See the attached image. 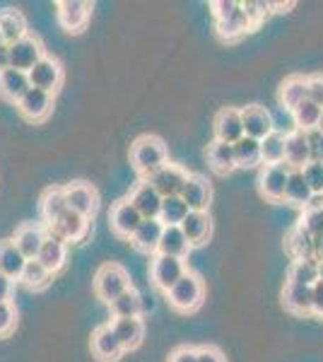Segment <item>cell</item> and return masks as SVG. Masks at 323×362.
Segmentation results:
<instances>
[{"label": "cell", "instance_id": "obj_46", "mask_svg": "<svg viewBox=\"0 0 323 362\" xmlns=\"http://www.w3.org/2000/svg\"><path fill=\"white\" fill-rule=\"evenodd\" d=\"M17 324V312L13 302H0V338L8 336Z\"/></svg>", "mask_w": 323, "mask_h": 362}, {"label": "cell", "instance_id": "obj_14", "mask_svg": "<svg viewBox=\"0 0 323 362\" xmlns=\"http://www.w3.org/2000/svg\"><path fill=\"white\" fill-rule=\"evenodd\" d=\"M244 138V121H242V112L239 109H222L220 114L215 116V140H222L227 145H234Z\"/></svg>", "mask_w": 323, "mask_h": 362}, {"label": "cell", "instance_id": "obj_44", "mask_svg": "<svg viewBox=\"0 0 323 362\" xmlns=\"http://www.w3.org/2000/svg\"><path fill=\"white\" fill-rule=\"evenodd\" d=\"M302 227L314 239H323V208L307 210V213H304V218H302Z\"/></svg>", "mask_w": 323, "mask_h": 362}, {"label": "cell", "instance_id": "obj_48", "mask_svg": "<svg viewBox=\"0 0 323 362\" xmlns=\"http://www.w3.org/2000/svg\"><path fill=\"white\" fill-rule=\"evenodd\" d=\"M307 143H309V153H311V162H323V133L319 128L314 131H307Z\"/></svg>", "mask_w": 323, "mask_h": 362}, {"label": "cell", "instance_id": "obj_42", "mask_svg": "<svg viewBox=\"0 0 323 362\" xmlns=\"http://www.w3.org/2000/svg\"><path fill=\"white\" fill-rule=\"evenodd\" d=\"M49 280H51V273L46 271V268L41 266L37 259H34V261H27L25 271H22V276H20V283H22V285H27L29 290H41V288H46V285H49Z\"/></svg>", "mask_w": 323, "mask_h": 362}, {"label": "cell", "instance_id": "obj_2", "mask_svg": "<svg viewBox=\"0 0 323 362\" xmlns=\"http://www.w3.org/2000/svg\"><path fill=\"white\" fill-rule=\"evenodd\" d=\"M131 290V278H128L126 268H121L119 264H104L95 276V293L99 300H104L107 305H111L114 300Z\"/></svg>", "mask_w": 323, "mask_h": 362}, {"label": "cell", "instance_id": "obj_33", "mask_svg": "<svg viewBox=\"0 0 323 362\" xmlns=\"http://www.w3.org/2000/svg\"><path fill=\"white\" fill-rule=\"evenodd\" d=\"M189 251H191V244H189V239H186L184 232H181L179 225L164 227V235H162V242H160V251H157V254L174 256V259H184Z\"/></svg>", "mask_w": 323, "mask_h": 362}, {"label": "cell", "instance_id": "obj_31", "mask_svg": "<svg viewBox=\"0 0 323 362\" xmlns=\"http://www.w3.org/2000/svg\"><path fill=\"white\" fill-rule=\"evenodd\" d=\"M27 266V259L15 247V242H0V273L13 280H20L22 271Z\"/></svg>", "mask_w": 323, "mask_h": 362}, {"label": "cell", "instance_id": "obj_5", "mask_svg": "<svg viewBox=\"0 0 323 362\" xmlns=\"http://www.w3.org/2000/svg\"><path fill=\"white\" fill-rule=\"evenodd\" d=\"M184 273H186L184 259H174V256H164V254H157L152 259V283H155V288L164 290V293H169L184 278Z\"/></svg>", "mask_w": 323, "mask_h": 362}, {"label": "cell", "instance_id": "obj_50", "mask_svg": "<svg viewBox=\"0 0 323 362\" xmlns=\"http://www.w3.org/2000/svg\"><path fill=\"white\" fill-rule=\"evenodd\" d=\"M198 362H227L220 348L215 346H201L198 348Z\"/></svg>", "mask_w": 323, "mask_h": 362}, {"label": "cell", "instance_id": "obj_24", "mask_svg": "<svg viewBox=\"0 0 323 362\" xmlns=\"http://www.w3.org/2000/svg\"><path fill=\"white\" fill-rule=\"evenodd\" d=\"M162 235H164V225L160 220H143L138 230H135V235L131 237V242L135 244V249L145 251V254H157Z\"/></svg>", "mask_w": 323, "mask_h": 362}, {"label": "cell", "instance_id": "obj_45", "mask_svg": "<svg viewBox=\"0 0 323 362\" xmlns=\"http://www.w3.org/2000/svg\"><path fill=\"white\" fill-rule=\"evenodd\" d=\"M302 172H304V177H307L314 196H323V162H309Z\"/></svg>", "mask_w": 323, "mask_h": 362}, {"label": "cell", "instance_id": "obj_53", "mask_svg": "<svg viewBox=\"0 0 323 362\" xmlns=\"http://www.w3.org/2000/svg\"><path fill=\"white\" fill-rule=\"evenodd\" d=\"M311 314H316V317H323V283L314 285V307H311Z\"/></svg>", "mask_w": 323, "mask_h": 362}, {"label": "cell", "instance_id": "obj_9", "mask_svg": "<svg viewBox=\"0 0 323 362\" xmlns=\"http://www.w3.org/2000/svg\"><path fill=\"white\" fill-rule=\"evenodd\" d=\"M66 198H68V208L80 213L82 218L92 220L97 215L99 196L87 181H75V184L66 186Z\"/></svg>", "mask_w": 323, "mask_h": 362}, {"label": "cell", "instance_id": "obj_55", "mask_svg": "<svg viewBox=\"0 0 323 362\" xmlns=\"http://www.w3.org/2000/svg\"><path fill=\"white\" fill-rule=\"evenodd\" d=\"M319 280H321V283H323V256H321V259H319Z\"/></svg>", "mask_w": 323, "mask_h": 362}, {"label": "cell", "instance_id": "obj_32", "mask_svg": "<svg viewBox=\"0 0 323 362\" xmlns=\"http://www.w3.org/2000/svg\"><path fill=\"white\" fill-rule=\"evenodd\" d=\"M208 165L213 167L217 174H229L232 169H237V160H234V145H227L222 140L208 145Z\"/></svg>", "mask_w": 323, "mask_h": 362}, {"label": "cell", "instance_id": "obj_17", "mask_svg": "<svg viewBox=\"0 0 323 362\" xmlns=\"http://www.w3.org/2000/svg\"><path fill=\"white\" fill-rule=\"evenodd\" d=\"M210 181L203 177V174H189L184 184V191H181V201L189 206V210H201L205 213L208 210V203H210Z\"/></svg>", "mask_w": 323, "mask_h": 362}, {"label": "cell", "instance_id": "obj_13", "mask_svg": "<svg viewBox=\"0 0 323 362\" xmlns=\"http://www.w3.org/2000/svg\"><path fill=\"white\" fill-rule=\"evenodd\" d=\"M51 107H54V95L37 87H29L27 95L17 102V112L29 121H44L51 114Z\"/></svg>", "mask_w": 323, "mask_h": 362}, {"label": "cell", "instance_id": "obj_15", "mask_svg": "<svg viewBox=\"0 0 323 362\" xmlns=\"http://www.w3.org/2000/svg\"><path fill=\"white\" fill-rule=\"evenodd\" d=\"M46 232L58 239H63V242H80V239L90 232V220L82 218V215L75 213V210H68L56 225L46 227Z\"/></svg>", "mask_w": 323, "mask_h": 362}, {"label": "cell", "instance_id": "obj_8", "mask_svg": "<svg viewBox=\"0 0 323 362\" xmlns=\"http://www.w3.org/2000/svg\"><path fill=\"white\" fill-rule=\"evenodd\" d=\"M44 46L37 37H27L20 39V42H15L10 46V68L15 70H22V73H29L37 63L44 58Z\"/></svg>", "mask_w": 323, "mask_h": 362}, {"label": "cell", "instance_id": "obj_10", "mask_svg": "<svg viewBox=\"0 0 323 362\" xmlns=\"http://www.w3.org/2000/svg\"><path fill=\"white\" fill-rule=\"evenodd\" d=\"M292 169L285 165H266L261 169V177H258V186H261V194L268 201H283L285 198V186L290 179Z\"/></svg>", "mask_w": 323, "mask_h": 362}, {"label": "cell", "instance_id": "obj_11", "mask_svg": "<svg viewBox=\"0 0 323 362\" xmlns=\"http://www.w3.org/2000/svg\"><path fill=\"white\" fill-rule=\"evenodd\" d=\"M109 223H111V230H114L119 237L131 239L135 235V230L140 227V223H143V215L133 208V203L128 201V198H123V201L114 203L111 215H109Z\"/></svg>", "mask_w": 323, "mask_h": 362}, {"label": "cell", "instance_id": "obj_1", "mask_svg": "<svg viewBox=\"0 0 323 362\" xmlns=\"http://www.w3.org/2000/svg\"><path fill=\"white\" fill-rule=\"evenodd\" d=\"M131 162L135 172L143 179H150L155 172H160L164 165H169V153L164 140L157 136H143L133 143L131 148Z\"/></svg>", "mask_w": 323, "mask_h": 362}, {"label": "cell", "instance_id": "obj_47", "mask_svg": "<svg viewBox=\"0 0 323 362\" xmlns=\"http://www.w3.org/2000/svg\"><path fill=\"white\" fill-rule=\"evenodd\" d=\"M239 8H242V3H237V0H215V3H210V10H213L215 22L227 20V17L237 13Z\"/></svg>", "mask_w": 323, "mask_h": 362}, {"label": "cell", "instance_id": "obj_26", "mask_svg": "<svg viewBox=\"0 0 323 362\" xmlns=\"http://www.w3.org/2000/svg\"><path fill=\"white\" fill-rule=\"evenodd\" d=\"M283 302L292 314H311V307H314V288L299 283H285Z\"/></svg>", "mask_w": 323, "mask_h": 362}, {"label": "cell", "instance_id": "obj_7", "mask_svg": "<svg viewBox=\"0 0 323 362\" xmlns=\"http://www.w3.org/2000/svg\"><path fill=\"white\" fill-rule=\"evenodd\" d=\"M186 179H189V172H186L184 167L172 165V162H169V165H164L160 172H155L150 179H145V181H150L162 198H172V196H181Z\"/></svg>", "mask_w": 323, "mask_h": 362}, {"label": "cell", "instance_id": "obj_22", "mask_svg": "<svg viewBox=\"0 0 323 362\" xmlns=\"http://www.w3.org/2000/svg\"><path fill=\"white\" fill-rule=\"evenodd\" d=\"M181 232L189 239L191 247H198V244H205L210 237V230H213V223H210V215L201 213V210H189V215L184 218V223L179 225Z\"/></svg>", "mask_w": 323, "mask_h": 362}, {"label": "cell", "instance_id": "obj_6", "mask_svg": "<svg viewBox=\"0 0 323 362\" xmlns=\"http://www.w3.org/2000/svg\"><path fill=\"white\" fill-rule=\"evenodd\" d=\"M29 85L37 87V90H44L49 95H56V90L63 83V68L56 58L44 56L41 61L29 70Z\"/></svg>", "mask_w": 323, "mask_h": 362}, {"label": "cell", "instance_id": "obj_27", "mask_svg": "<svg viewBox=\"0 0 323 362\" xmlns=\"http://www.w3.org/2000/svg\"><path fill=\"white\" fill-rule=\"evenodd\" d=\"M111 331L116 334L119 338V343L123 346V350H133L140 346V341H143L145 336V324L143 319H114L111 321Z\"/></svg>", "mask_w": 323, "mask_h": 362}, {"label": "cell", "instance_id": "obj_37", "mask_svg": "<svg viewBox=\"0 0 323 362\" xmlns=\"http://www.w3.org/2000/svg\"><path fill=\"white\" fill-rule=\"evenodd\" d=\"M287 283L311 285V288H314V285L319 283V259H297L295 264L290 266Z\"/></svg>", "mask_w": 323, "mask_h": 362}, {"label": "cell", "instance_id": "obj_12", "mask_svg": "<svg viewBox=\"0 0 323 362\" xmlns=\"http://www.w3.org/2000/svg\"><path fill=\"white\" fill-rule=\"evenodd\" d=\"M128 201L133 203V208L143 215V220H160V210H162V201L164 198L157 194L155 186L150 181H140L138 186L131 191V198Z\"/></svg>", "mask_w": 323, "mask_h": 362}, {"label": "cell", "instance_id": "obj_20", "mask_svg": "<svg viewBox=\"0 0 323 362\" xmlns=\"http://www.w3.org/2000/svg\"><path fill=\"white\" fill-rule=\"evenodd\" d=\"M44 239H46L44 227H41V225H34V223H27V225L17 227L13 242H15V247L22 251V256H25L27 261H34V259L39 256Z\"/></svg>", "mask_w": 323, "mask_h": 362}, {"label": "cell", "instance_id": "obj_56", "mask_svg": "<svg viewBox=\"0 0 323 362\" xmlns=\"http://www.w3.org/2000/svg\"><path fill=\"white\" fill-rule=\"evenodd\" d=\"M319 131L323 133V112H321V121H319Z\"/></svg>", "mask_w": 323, "mask_h": 362}, {"label": "cell", "instance_id": "obj_36", "mask_svg": "<svg viewBox=\"0 0 323 362\" xmlns=\"http://www.w3.org/2000/svg\"><path fill=\"white\" fill-rule=\"evenodd\" d=\"M215 27H217V34H220L225 42H237L239 37H244L246 32H251V25H249V20H246L242 8H239L234 15H229L227 20L215 22Z\"/></svg>", "mask_w": 323, "mask_h": 362}, {"label": "cell", "instance_id": "obj_16", "mask_svg": "<svg viewBox=\"0 0 323 362\" xmlns=\"http://www.w3.org/2000/svg\"><path fill=\"white\" fill-rule=\"evenodd\" d=\"M242 121H244V136L256 140L268 138L275 131L273 116L263 107H258V104H251V107L242 109Z\"/></svg>", "mask_w": 323, "mask_h": 362}, {"label": "cell", "instance_id": "obj_39", "mask_svg": "<svg viewBox=\"0 0 323 362\" xmlns=\"http://www.w3.org/2000/svg\"><path fill=\"white\" fill-rule=\"evenodd\" d=\"M261 157L263 165H283L285 162V133L275 128L268 138L261 140Z\"/></svg>", "mask_w": 323, "mask_h": 362}, {"label": "cell", "instance_id": "obj_25", "mask_svg": "<svg viewBox=\"0 0 323 362\" xmlns=\"http://www.w3.org/2000/svg\"><path fill=\"white\" fill-rule=\"evenodd\" d=\"M29 75L22 73V70L8 68L0 73V97H5L8 102L17 104L22 97L29 92Z\"/></svg>", "mask_w": 323, "mask_h": 362}, {"label": "cell", "instance_id": "obj_38", "mask_svg": "<svg viewBox=\"0 0 323 362\" xmlns=\"http://www.w3.org/2000/svg\"><path fill=\"white\" fill-rule=\"evenodd\" d=\"M234 160L237 167H256L263 162L261 157V140L244 136L239 143H234Z\"/></svg>", "mask_w": 323, "mask_h": 362}, {"label": "cell", "instance_id": "obj_21", "mask_svg": "<svg viewBox=\"0 0 323 362\" xmlns=\"http://www.w3.org/2000/svg\"><path fill=\"white\" fill-rule=\"evenodd\" d=\"M311 162L309 143L304 131H292L285 136V165L290 169H304Z\"/></svg>", "mask_w": 323, "mask_h": 362}, {"label": "cell", "instance_id": "obj_29", "mask_svg": "<svg viewBox=\"0 0 323 362\" xmlns=\"http://www.w3.org/2000/svg\"><path fill=\"white\" fill-rule=\"evenodd\" d=\"M285 198L292 206H302V208H307L309 201L314 198V191H311L302 169H292L290 172V179H287V186H285Z\"/></svg>", "mask_w": 323, "mask_h": 362}, {"label": "cell", "instance_id": "obj_30", "mask_svg": "<svg viewBox=\"0 0 323 362\" xmlns=\"http://www.w3.org/2000/svg\"><path fill=\"white\" fill-rule=\"evenodd\" d=\"M280 104L287 109V112H295L302 102H307V78L302 75H292L287 78L283 85H280Z\"/></svg>", "mask_w": 323, "mask_h": 362}, {"label": "cell", "instance_id": "obj_19", "mask_svg": "<svg viewBox=\"0 0 323 362\" xmlns=\"http://www.w3.org/2000/svg\"><path fill=\"white\" fill-rule=\"evenodd\" d=\"M68 198H66V189L61 186H51V189L44 191L41 196V218H44V225L51 227L56 225L63 215L68 213Z\"/></svg>", "mask_w": 323, "mask_h": 362}, {"label": "cell", "instance_id": "obj_54", "mask_svg": "<svg viewBox=\"0 0 323 362\" xmlns=\"http://www.w3.org/2000/svg\"><path fill=\"white\" fill-rule=\"evenodd\" d=\"M10 68V46H0V73Z\"/></svg>", "mask_w": 323, "mask_h": 362}, {"label": "cell", "instance_id": "obj_3", "mask_svg": "<svg viewBox=\"0 0 323 362\" xmlns=\"http://www.w3.org/2000/svg\"><path fill=\"white\" fill-rule=\"evenodd\" d=\"M203 295H205L203 280L198 278L196 273L186 271L184 278L167 293V300L176 312H193V309H198L203 305Z\"/></svg>", "mask_w": 323, "mask_h": 362}, {"label": "cell", "instance_id": "obj_41", "mask_svg": "<svg viewBox=\"0 0 323 362\" xmlns=\"http://www.w3.org/2000/svg\"><path fill=\"white\" fill-rule=\"evenodd\" d=\"M321 107H316L314 102H302L299 107L292 112V119H295L297 124V131H314V128H319V121H321Z\"/></svg>", "mask_w": 323, "mask_h": 362}, {"label": "cell", "instance_id": "obj_34", "mask_svg": "<svg viewBox=\"0 0 323 362\" xmlns=\"http://www.w3.org/2000/svg\"><path fill=\"white\" fill-rule=\"evenodd\" d=\"M111 314L114 319H138L143 317V295L138 290H126L119 300L111 302Z\"/></svg>", "mask_w": 323, "mask_h": 362}, {"label": "cell", "instance_id": "obj_23", "mask_svg": "<svg viewBox=\"0 0 323 362\" xmlns=\"http://www.w3.org/2000/svg\"><path fill=\"white\" fill-rule=\"evenodd\" d=\"M66 256H68L66 242L46 232V239H44V244H41V251L37 256L39 264L44 266L49 273H56V271H61L63 264H66Z\"/></svg>", "mask_w": 323, "mask_h": 362}, {"label": "cell", "instance_id": "obj_35", "mask_svg": "<svg viewBox=\"0 0 323 362\" xmlns=\"http://www.w3.org/2000/svg\"><path fill=\"white\" fill-rule=\"evenodd\" d=\"M285 244H287V251L295 256V261L297 259H316V242L302 225H297L295 230L287 235Z\"/></svg>", "mask_w": 323, "mask_h": 362}, {"label": "cell", "instance_id": "obj_52", "mask_svg": "<svg viewBox=\"0 0 323 362\" xmlns=\"http://www.w3.org/2000/svg\"><path fill=\"white\" fill-rule=\"evenodd\" d=\"M13 293H15V280L0 273V302H10Z\"/></svg>", "mask_w": 323, "mask_h": 362}, {"label": "cell", "instance_id": "obj_18", "mask_svg": "<svg viewBox=\"0 0 323 362\" xmlns=\"http://www.w3.org/2000/svg\"><path fill=\"white\" fill-rule=\"evenodd\" d=\"M92 353H95V358L102 362H116L126 350H123L119 338H116V334L111 331V326L107 324V326H99L95 331V336H92Z\"/></svg>", "mask_w": 323, "mask_h": 362}, {"label": "cell", "instance_id": "obj_51", "mask_svg": "<svg viewBox=\"0 0 323 362\" xmlns=\"http://www.w3.org/2000/svg\"><path fill=\"white\" fill-rule=\"evenodd\" d=\"M169 362H198V348H191V346L176 348Z\"/></svg>", "mask_w": 323, "mask_h": 362}, {"label": "cell", "instance_id": "obj_28", "mask_svg": "<svg viewBox=\"0 0 323 362\" xmlns=\"http://www.w3.org/2000/svg\"><path fill=\"white\" fill-rule=\"evenodd\" d=\"M0 32H3V39L8 46H13L15 42L27 37V20L20 10L15 8H5L0 10Z\"/></svg>", "mask_w": 323, "mask_h": 362}, {"label": "cell", "instance_id": "obj_40", "mask_svg": "<svg viewBox=\"0 0 323 362\" xmlns=\"http://www.w3.org/2000/svg\"><path fill=\"white\" fill-rule=\"evenodd\" d=\"M189 215V206L181 201V196H172V198H164L162 201V210H160V223L164 227H174L181 225L184 218Z\"/></svg>", "mask_w": 323, "mask_h": 362}, {"label": "cell", "instance_id": "obj_43", "mask_svg": "<svg viewBox=\"0 0 323 362\" xmlns=\"http://www.w3.org/2000/svg\"><path fill=\"white\" fill-rule=\"evenodd\" d=\"M242 10H244L246 20H249L251 29H256L270 15V3L268 0H244Z\"/></svg>", "mask_w": 323, "mask_h": 362}, {"label": "cell", "instance_id": "obj_57", "mask_svg": "<svg viewBox=\"0 0 323 362\" xmlns=\"http://www.w3.org/2000/svg\"><path fill=\"white\" fill-rule=\"evenodd\" d=\"M0 46H5V39H3V32H0Z\"/></svg>", "mask_w": 323, "mask_h": 362}, {"label": "cell", "instance_id": "obj_4", "mask_svg": "<svg viewBox=\"0 0 323 362\" xmlns=\"http://www.w3.org/2000/svg\"><path fill=\"white\" fill-rule=\"evenodd\" d=\"M92 15V3H85V0H61L56 5V17L58 25H61L66 32L78 34L87 27Z\"/></svg>", "mask_w": 323, "mask_h": 362}, {"label": "cell", "instance_id": "obj_49", "mask_svg": "<svg viewBox=\"0 0 323 362\" xmlns=\"http://www.w3.org/2000/svg\"><path fill=\"white\" fill-rule=\"evenodd\" d=\"M307 99L323 109V75H311V78H307Z\"/></svg>", "mask_w": 323, "mask_h": 362}]
</instances>
